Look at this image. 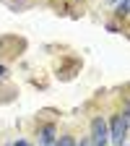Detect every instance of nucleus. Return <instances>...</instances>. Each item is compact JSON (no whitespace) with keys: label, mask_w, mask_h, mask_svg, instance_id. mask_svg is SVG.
Segmentation results:
<instances>
[{"label":"nucleus","mask_w":130,"mask_h":146,"mask_svg":"<svg viewBox=\"0 0 130 146\" xmlns=\"http://www.w3.org/2000/svg\"><path fill=\"white\" fill-rule=\"evenodd\" d=\"M127 117L125 115H115L112 117V131H109V141L112 143H117V146H122V141H125V136H127Z\"/></svg>","instance_id":"nucleus-1"},{"label":"nucleus","mask_w":130,"mask_h":146,"mask_svg":"<svg viewBox=\"0 0 130 146\" xmlns=\"http://www.w3.org/2000/svg\"><path fill=\"white\" fill-rule=\"evenodd\" d=\"M107 141H109L107 123L102 117H94V120H91V143H94V146H107Z\"/></svg>","instance_id":"nucleus-2"},{"label":"nucleus","mask_w":130,"mask_h":146,"mask_svg":"<svg viewBox=\"0 0 130 146\" xmlns=\"http://www.w3.org/2000/svg\"><path fill=\"white\" fill-rule=\"evenodd\" d=\"M55 141V128L52 125H44L42 131H39V146H52Z\"/></svg>","instance_id":"nucleus-3"},{"label":"nucleus","mask_w":130,"mask_h":146,"mask_svg":"<svg viewBox=\"0 0 130 146\" xmlns=\"http://www.w3.org/2000/svg\"><path fill=\"white\" fill-rule=\"evenodd\" d=\"M55 146H76V141H73V136H63Z\"/></svg>","instance_id":"nucleus-4"},{"label":"nucleus","mask_w":130,"mask_h":146,"mask_svg":"<svg viewBox=\"0 0 130 146\" xmlns=\"http://www.w3.org/2000/svg\"><path fill=\"white\" fill-rule=\"evenodd\" d=\"M127 8H130V0H122V5L117 8V16H125V13H127Z\"/></svg>","instance_id":"nucleus-5"},{"label":"nucleus","mask_w":130,"mask_h":146,"mask_svg":"<svg viewBox=\"0 0 130 146\" xmlns=\"http://www.w3.org/2000/svg\"><path fill=\"white\" fill-rule=\"evenodd\" d=\"M13 146H31V143H29V141H16Z\"/></svg>","instance_id":"nucleus-6"},{"label":"nucleus","mask_w":130,"mask_h":146,"mask_svg":"<svg viewBox=\"0 0 130 146\" xmlns=\"http://www.w3.org/2000/svg\"><path fill=\"white\" fill-rule=\"evenodd\" d=\"M125 112H127V115H125V117H127V120H130V102H127V104H125Z\"/></svg>","instance_id":"nucleus-7"},{"label":"nucleus","mask_w":130,"mask_h":146,"mask_svg":"<svg viewBox=\"0 0 130 146\" xmlns=\"http://www.w3.org/2000/svg\"><path fill=\"white\" fill-rule=\"evenodd\" d=\"M3 76H5V68H3V65H0V78H3Z\"/></svg>","instance_id":"nucleus-8"},{"label":"nucleus","mask_w":130,"mask_h":146,"mask_svg":"<svg viewBox=\"0 0 130 146\" xmlns=\"http://www.w3.org/2000/svg\"><path fill=\"white\" fill-rule=\"evenodd\" d=\"M81 146H94V143H91V141H83V143H81Z\"/></svg>","instance_id":"nucleus-9"}]
</instances>
